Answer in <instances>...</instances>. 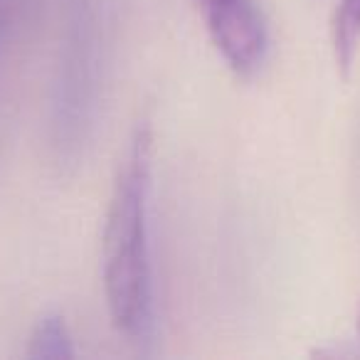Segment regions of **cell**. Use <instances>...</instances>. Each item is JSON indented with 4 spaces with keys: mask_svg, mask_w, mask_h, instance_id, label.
<instances>
[{
    "mask_svg": "<svg viewBox=\"0 0 360 360\" xmlns=\"http://www.w3.org/2000/svg\"><path fill=\"white\" fill-rule=\"evenodd\" d=\"M150 153L153 136L139 126L126 150L111 193L104 225V294L109 316L126 338H146L150 330Z\"/></svg>",
    "mask_w": 360,
    "mask_h": 360,
    "instance_id": "cell-1",
    "label": "cell"
},
{
    "mask_svg": "<svg viewBox=\"0 0 360 360\" xmlns=\"http://www.w3.org/2000/svg\"><path fill=\"white\" fill-rule=\"evenodd\" d=\"M202 15L212 42L235 75L252 77L269 52V30L255 0H207Z\"/></svg>",
    "mask_w": 360,
    "mask_h": 360,
    "instance_id": "cell-2",
    "label": "cell"
},
{
    "mask_svg": "<svg viewBox=\"0 0 360 360\" xmlns=\"http://www.w3.org/2000/svg\"><path fill=\"white\" fill-rule=\"evenodd\" d=\"M94 20L89 8H77L75 18L70 22L65 47V70L60 77V99H57V126L62 134H67V126H72L70 136L79 141V126L86 121V109L91 106V91H94Z\"/></svg>",
    "mask_w": 360,
    "mask_h": 360,
    "instance_id": "cell-3",
    "label": "cell"
},
{
    "mask_svg": "<svg viewBox=\"0 0 360 360\" xmlns=\"http://www.w3.org/2000/svg\"><path fill=\"white\" fill-rule=\"evenodd\" d=\"M333 60L340 75L348 79L360 52V0H340L330 22Z\"/></svg>",
    "mask_w": 360,
    "mask_h": 360,
    "instance_id": "cell-4",
    "label": "cell"
},
{
    "mask_svg": "<svg viewBox=\"0 0 360 360\" xmlns=\"http://www.w3.org/2000/svg\"><path fill=\"white\" fill-rule=\"evenodd\" d=\"M75 340H72L70 326L62 314H45L37 321L35 330L30 335L27 358L35 360H70L75 358Z\"/></svg>",
    "mask_w": 360,
    "mask_h": 360,
    "instance_id": "cell-5",
    "label": "cell"
},
{
    "mask_svg": "<svg viewBox=\"0 0 360 360\" xmlns=\"http://www.w3.org/2000/svg\"><path fill=\"white\" fill-rule=\"evenodd\" d=\"M195 3H198V6H205V3H207V0H195Z\"/></svg>",
    "mask_w": 360,
    "mask_h": 360,
    "instance_id": "cell-6",
    "label": "cell"
},
{
    "mask_svg": "<svg viewBox=\"0 0 360 360\" xmlns=\"http://www.w3.org/2000/svg\"><path fill=\"white\" fill-rule=\"evenodd\" d=\"M358 335H360V314H358Z\"/></svg>",
    "mask_w": 360,
    "mask_h": 360,
    "instance_id": "cell-7",
    "label": "cell"
},
{
    "mask_svg": "<svg viewBox=\"0 0 360 360\" xmlns=\"http://www.w3.org/2000/svg\"><path fill=\"white\" fill-rule=\"evenodd\" d=\"M0 25H3V18H0Z\"/></svg>",
    "mask_w": 360,
    "mask_h": 360,
    "instance_id": "cell-8",
    "label": "cell"
}]
</instances>
